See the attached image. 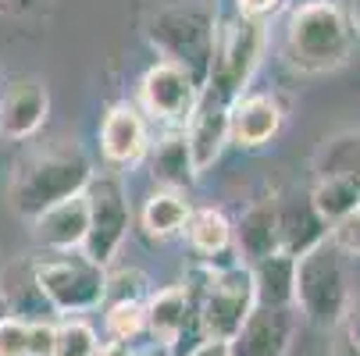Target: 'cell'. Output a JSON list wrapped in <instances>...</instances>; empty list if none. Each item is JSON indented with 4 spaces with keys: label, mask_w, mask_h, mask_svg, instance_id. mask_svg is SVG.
<instances>
[{
    "label": "cell",
    "mask_w": 360,
    "mask_h": 356,
    "mask_svg": "<svg viewBox=\"0 0 360 356\" xmlns=\"http://www.w3.org/2000/svg\"><path fill=\"white\" fill-rule=\"evenodd\" d=\"M275 203H278V249L285 257L296 261L328 239V225L314 211L311 192H285L275 196Z\"/></svg>",
    "instance_id": "9a60e30c"
},
{
    "label": "cell",
    "mask_w": 360,
    "mask_h": 356,
    "mask_svg": "<svg viewBox=\"0 0 360 356\" xmlns=\"http://www.w3.org/2000/svg\"><path fill=\"white\" fill-rule=\"evenodd\" d=\"M104 328L111 342H132L146 331V299L143 303H104Z\"/></svg>",
    "instance_id": "d4e9b609"
},
{
    "label": "cell",
    "mask_w": 360,
    "mask_h": 356,
    "mask_svg": "<svg viewBox=\"0 0 360 356\" xmlns=\"http://www.w3.org/2000/svg\"><path fill=\"white\" fill-rule=\"evenodd\" d=\"M253 278V296L261 307H292V278H296V261L285 253H275L268 261L250 264Z\"/></svg>",
    "instance_id": "44dd1931"
},
{
    "label": "cell",
    "mask_w": 360,
    "mask_h": 356,
    "mask_svg": "<svg viewBox=\"0 0 360 356\" xmlns=\"http://www.w3.org/2000/svg\"><path fill=\"white\" fill-rule=\"evenodd\" d=\"M86 203H89V232L82 242V253L108 268L132 228V207H129V196L118 175H93L86 185Z\"/></svg>",
    "instance_id": "ba28073f"
},
{
    "label": "cell",
    "mask_w": 360,
    "mask_h": 356,
    "mask_svg": "<svg viewBox=\"0 0 360 356\" xmlns=\"http://www.w3.org/2000/svg\"><path fill=\"white\" fill-rule=\"evenodd\" d=\"M96 352L100 338L93 324H86L82 317H65L54 324V356H96Z\"/></svg>",
    "instance_id": "484cf974"
},
{
    "label": "cell",
    "mask_w": 360,
    "mask_h": 356,
    "mask_svg": "<svg viewBox=\"0 0 360 356\" xmlns=\"http://www.w3.org/2000/svg\"><path fill=\"white\" fill-rule=\"evenodd\" d=\"M356 22L339 0H307L285 22V61L300 75H325L342 68L356 46Z\"/></svg>",
    "instance_id": "7a4b0ae2"
},
{
    "label": "cell",
    "mask_w": 360,
    "mask_h": 356,
    "mask_svg": "<svg viewBox=\"0 0 360 356\" xmlns=\"http://www.w3.org/2000/svg\"><path fill=\"white\" fill-rule=\"evenodd\" d=\"M300 314L292 307H257L229 342V356H285L296 335Z\"/></svg>",
    "instance_id": "8fae6325"
},
{
    "label": "cell",
    "mask_w": 360,
    "mask_h": 356,
    "mask_svg": "<svg viewBox=\"0 0 360 356\" xmlns=\"http://www.w3.org/2000/svg\"><path fill=\"white\" fill-rule=\"evenodd\" d=\"M292 310L311 321L314 328L339 331L349 310V282L342 268V253L325 239L311 253L296 257V278H292Z\"/></svg>",
    "instance_id": "5b68a950"
},
{
    "label": "cell",
    "mask_w": 360,
    "mask_h": 356,
    "mask_svg": "<svg viewBox=\"0 0 360 356\" xmlns=\"http://www.w3.org/2000/svg\"><path fill=\"white\" fill-rule=\"evenodd\" d=\"M146 161H150V175H153V185L158 189L186 192L200 178L196 168H193V157H189V146H186L182 132H161V139L150 143Z\"/></svg>",
    "instance_id": "d6986e66"
},
{
    "label": "cell",
    "mask_w": 360,
    "mask_h": 356,
    "mask_svg": "<svg viewBox=\"0 0 360 356\" xmlns=\"http://www.w3.org/2000/svg\"><path fill=\"white\" fill-rule=\"evenodd\" d=\"M32 225V242L43 249V253H75L82 249L86 242V232H89V203H86V192L58 203V207L43 211Z\"/></svg>",
    "instance_id": "2e32d148"
},
{
    "label": "cell",
    "mask_w": 360,
    "mask_h": 356,
    "mask_svg": "<svg viewBox=\"0 0 360 356\" xmlns=\"http://www.w3.org/2000/svg\"><path fill=\"white\" fill-rule=\"evenodd\" d=\"M214 32H218V11L207 0H179V4L161 8L146 22V39L161 54V61L189 72L200 89L211 75Z\"/></svg>",
    "instance_id": "3957f363"
},
{
    "label": "cell",
    "mask_w": 360,
    "mask_h": 356,
    "mask_svg": "<svg viewBox=\"0 0 360 356\" xmlns=\"http://www.w3.org/2000/svg\"><path fill=\"white\" fill-rule=\"evenodd\" d=\"M200 100V86L189 72L168 65V61H158L150 65L139 79V111L146 118V125H161L165 132H182L193 107Z\"/></svg>",
    "instance_id": "9c48e42d"
},
{
    "label": "cell",
    "mask_w": 360,
    "mask_h": 356,
    "mask_svg": "<svg viewBox=\"0 0 360 356\" xmlns=\"http://www.w3.org/2000/svg\"><path fill=\"white\" fill-rule=\"evenodd\" d=\"M32 278L39 296L46 299L50 314H89L104 307L108 289V268L93 264L82 249L75 253H43L32 261Z\"/></svg>",
    "instance_id": "52a82bcc"
},
{
    "label": "cell",
    "mask_w": 360,
    "mask_h": 356,
    "mask_svg": "<svg viewBox=\"0 0 360 356\" xmlns=\"http://www.w3.org/2000/svg\"><path fill=\"white\" fill-rule=\"evenodd\" d=\"M356 32H360V22H356Z\"/></svg>",
    "instance_id": "e575fe53"
},
{
    "label": "cell",
    "mask_w": 360,
    "mask_h": 356,
    "mask_svg": "<svg viewBox=\"0 0 360 356\" xmlns=\"http://www.w3.org/2000/svg\"><path fill=\"white\" fill-rule=\"evenodd\" d=\"M285 111L271 93H243L229 104V143L239 150H261L282 132Z\"/></svg>",
    "instance_id": "4fadbf2b"
},
{
    "label": "cell",
    "mask_w": 360,
    "mask_h": 356,
    "mask_svg": "<svg viewBox=\"0 0 360 356\" xmlns=\"http://www.w3.org/2000/svg\"><path fill=\"white\" fill-rule=\"evenodd\" d=\"M356 349H360V299L356 303H349V310H346V321H342V328H339Z\"/></svg>",
    "instance_id": "4dcf8cb0"
},
{
    "label": "cell",
    "mask_w": 360,
    "mask_h": 356,
    "mask_svg": "<svg viewBox=\"0 0 360 356\" xmlns=\"http://www.w3.org/2000/svg\"><path fill=\"white\" fill-rule=\"evenodd\" d=\"M232 246H236V257L246 268L282 253L278 249V203H275V196L250 203L239 214V221H232Z\"/></svg>",
    "instance_id": "e0dca14e"
},
{
    "label": "cell",
    "mask_w": 360,
    "mask_h": 356,
    "mask_svg": "<svg viewBox=\"0 0 360 356\" xmlns=\"http://www.w3.org/2000/svg\"><path fill=\"white\" fill-rule=\"evenodd\" d=\"M328 242L342 253V257H360V211L342 218L339 225L328 228Z\"/></svg>",
    "instance_id": "f1b7e54d"
},
{
    "label": "cell",
    "mask_w": 360,
    "mask_h": 356,
    "mask_svg": "<svg viewBox=\"0 0 360 356\" xmlns=\"http://www.w3.org/2000/svg\"><path fill=\"white\" fill-rule=\"evenodd\" d=\"M150 296V282L139 268H118L108 275L104 303H143Z\"/></svg>",
    "instance_id": "4316f807"
},
{
    "label": "cell",
    "mask_w": 360,
    "mask_h": 356,
    "mask_svg": "<svg viewBox=\"0 0 360 356\" xmlns=\"http://www.w3.org/2000/svg\"><path fill=\"white\" fill-rule=\"evenodd\" d=\"M182 285L193 296V307L207 342H232L243 321L250 317V310L257 307L253 278L246 264H232V268L196 264Z\"/></svg>",
    "instance_id": "277c9868"
},
{
    "label": "cell",
    "mask_w": 360,
    "mask_h": 356,
    "mask_svg": "<svg viewBox=\"0 0 360 356\" xmlns=\"http://www.w3.org/2000/svg\"><path fill=\"white\" fill-rule=\"evenodd\" d=\"M314 178H353L360 182V128L335 132L314 154Z\"/></svg>",
    "instance_id": "603a6c76"
},
{
    "label": "cell",
    "mask_w": 360,
    "mask_h": 356,
    "mask_svg": "<svg viewBox=\"0 0 360 356\" xmlns=\"http://www.w3.org/2000/svg\"><path fill=\"white\" fill-rule=\"evenodd\" d=\"M189 356H229V342H203L196 352Z\"/></svg>",
    "instance_id": "836d02e7"
},
{
    "label": "cell",
    "mask_w": 360,
    "mask_h": 356,
    "mask_svg": "<svg viewBox=\"0 0 360 356\" xmlns=\"http://www.w3.org/2000/svg\"><path fill=\"white\" fill-rule=\"evenodd\" d=\"M146 150H150V125L136 104L122 100L100 121V154L111 168H132L146 161Z\"/></svg>",
    "instance_id": "7c38bea8"
},
{
    "label": "cell",
    "mask_w": 360,
    "mask_h": 356,
    "mask_svg": "<svg viewBox=\"0 0 360 356\" xmlns=\"http://www.w3.org/2000/svg\"><path fill=\"white\" fill-rule=\"evenodd\" d=\"M189 214H193V207H189L186 192H179V189H153L146 196V203H143V211H139V228L153 242H168V239L186 232Z\"/></svg>",
    "instance_id": "ffe728a7"
},
{
    "label": "cell",
    "mask_w": 360,
    "mask_h": 356,
    "mask_svg": "<svg viewBox=\"0 0 360 356\" xmlns=\"http://www.w3.org/2000/svg\"><path fill=\"white\" fill-rule=\"evenodd\" d=\"M43 0H0V15H29Z\"/></svg>",
    "instance_id": "1f68e13d"
},
{
    "label": "cell",
    "mask_w": 360,
    "mask_h": 356,
    "mask_svg": "<svg viewBox=\"0 0 360 356\" xmlns=\"http://www.w3.org/2000/svg\"><path fill=\"white\" fill-rule=\"evenodd\" d=\"M182 235H186L189 249L200 257V264H211V268L243 264V261L236 257V246H232V221H229L225 211H218V207H200V211H193Z\"/></svg>",
    "instance_id": "ac0fdd59"
},
{
    "label": "cell",
    "mask_w": 360,
    "mask_h": 356,
    "mask_svg": "<svg viewBox=\"0 0 360 356\" xmlns=\"http://www.w3.org/2000/svg\"><path fill=\"white\" fill-rule=\"evenodd\" d=\"M264 50H268V25L264 22H253L243 15L218 18L214 58H211V75L203 82V93L225 100V104L250 93V82L264 61Z\"/></svg>",
    "instance_id": "8992f818"
},
{
    "label": "cell",
    "mask_w": 360,
    "mask_h": 356,
    "mask_svg": "<svg viewBox=\"0 0 360 356\" xmlns=\"http://www.w3.org/2000/svg\"><path fill=\"white\" fill-rule=\"evenodd\" d=\"M282 8V0H236V15L253 18V22H264L268 15H275Z\"/></svg>",
    "instance_id": "f546056e"
},
{
    "label": "cell",
    "mask_w": 360,
    "mask_h": 356,
    "mask_svg": "<svg viewBox=\"0 0 360 356\" xmlns=\"http://www.w3.org/2000/svg\"><path fill=\"white\" fill-rule=\"evenodd\" d=\"M182 136H186L196 175H203L229 146V104L200 89V100H196V107H193Z\"/></svg>",
    "instance_id": "5bb4252c"
},
{
    "label": "cell",
    "mask_w": 360,
    "mask_h": 356,
    "mask_svg": "<svg viewBox=\"0 0 360 356\" xmlns=\"http://www.w3.org/2000/svg\"><path fill=\"white\" fill-rule=\"evenodd\" d=\"M328 356H360V349L342 335V331H335V342H332V349H328Z\"/></svg>",
    "instance_id": "d6a6232c"
},
{
    "label": "cell",
    "mask_w": 360,
    "mask_h": 356,
    "mask_svg": "<svg viewBox=\"0 0 360 356\" xmlns=\"http://www.w3.org/2000/svg\"><path fill=\"white\" fill-rule=\"evenodd\" d=\"M93 164L72 143H54V146H36L11 164V178H8V207L25 218L36 221L43 211L58 207V203L86 192L89 178H93Z\"/></svg>",
    "instance_id": "6da1fadb"
},
{
    "label": "cell",
    "mask_w": 360,
    "mask_h": 356,
    "mask_svg": "<svg viewBox=\"0 0 360 356\" xmlns=\"http://www.w3.org/2000/svg\"><path fill=\"white\" fill-rule=\"evenodd\" d=\"M0 292H4V299H8V314L11 317L50 321V307H46V299L39 296L36 278H32V261L22 264V268H4V275H0Z\"/></svg>",
    "instance_id": "7402d4cb"
},
{
    "label": "cell",
    "mask_w": 360,
    "mask_h": 356,
    "mask_svg": "<svg viewBox=\"0 0 360 356\" xmlns=\"http://www.w3.org/2000/svg\"><path fill=\"white\" fill-rule=\"evenodd\" d=\"M29 324L22 317H0V356H29Z\"/></svg>",
    "instance_id": "83f0119b"
},
{
    "label": "cell",
    "mask_w": 360,
    "mask_h": 356,
    "mask_svg": "<svg viewBox=\"0 0 360 356\" xmlns=\"http://www.w3.org/2000/svg\"><path fill=\"white\" fill-rule=\"evenodd\" d=\"M50 118V89L36 75L0 79V136L32 139Z\"/></svg>",
    "instance_id": "30bf717a"
},
{
    "label": "cell",
    "mask_w": 360,
    "mask_h": 356,
    "mask_svg": "<svg viewBox=\"0 0 360 356\" xmlns=\"http://www.w3.org/2000/svg\"><path fill=\"white\" fill-rule=\"evenodd\" d=\"M307 192H311L314 211L325 218L328 228L360 211V185L353 178H314Z\"/></svg>",
    "instance_id": "cb8c5ba5"
}]
</instances>
